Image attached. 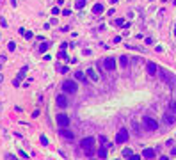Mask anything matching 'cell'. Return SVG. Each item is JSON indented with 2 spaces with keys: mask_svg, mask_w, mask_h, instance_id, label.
<instances>
[{
  "mask_svg": "<svg viewBox=\"0 0 176 160\" xmlns=\"http://www.w3.org/2000/svg\"><path fill=\"white\" fill-rule=\"evenodd\" d=\"M62 93H66V94H75V93H76V82H71V80L62 82Z\"/></svg>",
  "mask_w": 176,
  "mask_h": 160,
  "instance_id": "6da1fadb",
  "label": "cell"
},
{
  "mask_svg": "<svg viewBox=\"0 0 176 160\" xmlns=\"http://www.w3.org/2000/svg\"><path fill=\"white\" fill-rule=\"evenodd\" d=\"M126 141H128V130L126 128H121L119 132L116 133V142L117 144H125Z\"/></svg>",
  "mask_w": 176,
  "mask_h": 160,
  "instance_id": "7a4b0ae2",
  "label": "cell"
},
{
  "mask_svg": "<svg viewBox=\"0 0 176 160\" xmlns=\"http://www.w3.org/2000/svg\"><path fill=\"white\" fill-rule=\"evenodd\" d=\"M142 123H144V128H146V130H151V132H155L156 128H158V123H156L153 117H144Z\"/></svg>",
  "mask_w": 176,
  "mask_h": 160,
  "instance_id": "3957f363",
  "label": "cell"
},
{
  "mask_svg": "<svg viewBox=\"0 0 176 160\" xmlns=\"http://www.w3.org/2000/svg\"><path fill=\"white\" fill-rule=\"evenodd\" d=\"M57 125L61 126V128H68L69 126V117L66 116V114H57Z\"/></svg>",
  "mask_w": 176,
  "mask_h": 160,
  "instance_id": "277c9868",
  "label": "cell"
},
{
  "mask_svg": "<svg viewBox=\"0 0 176 160\" xmlns=\"http://www.w3.org/2000/svg\"><path fill=\"white\" fill-rule=\"evenodd\" d=\"M80 146H82L85 151H87V149H93V146H94V139H93V137H85V139H82Z\"/></svg>",
  "mask_w": 176,
  "mask_h": 160,
  "instance_id": "5b68a950",
  "label": "cell"
},
{
  "mask_svg": "<svg viewBox=\"0 0 176 160\" xmlns=\"http://www.w3.org/2000/svg\"><path fill=\"white\" fill-rule=\"evenodd\" d=\"M162 119H164V123H165V125H169V126H171V125H174V123H176V114H171V112H165Z\"/></svg>",
  "mask_w": 176,
  "mask_h": 160,
  "instance_id": "8992f818",
  "label": "cell"
},
{
  "mask_svg": "<svg viewBox=\"0 0 176 160\" xmlns=\"http://www.w3.org/2000/svg\"><path fill=\"white\" fill-rule=\"evenodd\" d=\"M103 66H105V69L114 71V69H116V59H112V57L105 59V61H103Z\"/></svg>",
  "mask_w": 176,
  "mask_h": 160,
  "instance_id": "52a82bcc",
  "label": "cell"
},
{
  "mask_svg": "<svg viewBox=\"0 0 176 160\" xmlns=\"http://www.w3.org/2000/svg\"><path fill=\"white\" fill-rule=\"evenodd\" d=\"M61 137L62 139H66V141H73V132H69L68 128H61Z\"/></svg>",
  "mask_w": 176,
  "mask_h": 160,
  "instance_id": "ba28073f",
  "label": "cell"
},
{
  "mask_svg": "<svg viewBox=\"0 0 176 160\" xmlns=\"http://www.w3.org/2000/svg\"><path fill=\"white\" fill-rule=\"evenodd\" d=\"M85 75H87V76L93 80V82H98V80H100V76H98V73L94 71V68H89V69L85 71Z\"/></svg>",
  "mask_w": 176,
  "mask_h": 160,
  "instance_id": "9c48e42d",
  "label": "cell"
},
{
  "mask_svg": "<svg viewBox=\"0 0 176 160\" xmlns=\"http://www.w3.org/2000/svg\"><path fill=\"white\" fill-rule=\"evenodd\" d=\"M57 105H59V107H66V105H68V100H66V96L59 94V96H57Z\"/></svg>",
  "mask_w": 176,
  "mask_h": 160,
  "instance_id": "30bf717a",
  "label": "cell"
},
{
  "mask_svg": "<svg viewBox=\"0 0 176 160\" xmlns=\"http://www.w3.org/2000/svg\"><path fill=\"white\" fill-rule=\"evenodd\" d=\"M146 68H148V73L149 75H156V64L155 62H148Z\"/></svg>",
  "mask_w": 176,
  "mask_h": 160,
  "instance_id": "8fae6325",
  "label": "cell"
},
{
  "mask_svg": "<svg viewBox=\"0 0 176 160\" xmlns=\"http://www.w3.org/2000/svg\"><path fill=\"white\" fill-rule=\"evenodd\" d=\"M141 156H142V158H153V156H155V151H153L151 148H148V149H144V151H142V155H141Z\"/></svg>",
  "mask_w": 176,
  "mask_h": 160,
  "instance_id": "7c38bea8",
  "label": "cell"
},
{
  "mask_svg": "<svg viewBox=\"0 0 176 160\" xmlns=\"http://www.w3.org/2000/svg\"><path fill=\"white\" fill-rule=\"evenodd\" d=\"M119 64H121V68H126V66L130 64V59H128L126 55H121V57H119Z\"/></svg>",
  "mask_w": 176,
  "mask_h": 160,
  "instance_id": "4fadbf2b",
  "label": "cell"
},
{
  "mask_svg": "<svg viewBox=\"0 0 176 160\" xmlns=\"http://www.w3.org/2000/svg\"><path fill=\"white\" fill-rule=\"evenodd\" d=\"M103 11H105V7H103L102 4H96V6L93 7V13H94V14H102Z\"/></svg>",
  "mask_w": 176,
  "mask_h": 160,
  "instance_id": "5bb4252c",
  "label": "cell"
},
{
  "mask_svg": "<svg viewBox=\"0 0 176 160\" xmlns=\"http://www.w3.org/2000/svg\"><path fill=\"white\" fill-rule=\"evenodd\" d=\"M84 6H85V0H76V2H75V7L76 9H82Z\"/></svg>",
  "mask_w": 176,
  "mask_h": 160,
  "instance_id": "9a60e30c",
  "label": "cell"
},
{
  "mask_svg": "<svg viewBox=\"0 0 176 160\" xmlns=\"http://www.w3.org/2000/svg\"><path fill=\"white\" fill-rule=\"evenodd\" d=\"M123 156H125V158H132V156H133V153H132V149H128V148H126V149L123 151Z\"/></svg>",
  "mask_w": 176,
  "mask_h": 160,
  "instance_id": "2e32d148",
  "label": "cell"
},
{
  "mask_svg": "<svg viewBox=\"0 0 176 160\" xmlns=\"http://www.w3.org/2000/svg\"><path fill=\"white\" fill-rule=\"evenodd\" d=\"M75 78H78V80H85V75H84L82 71H76V73H75Z\"/></svg>",
  "mask_w": 176,
  "mask_h": 160,
  "instance_id": "e0dca14e",
  "label": "cell"
},
{
  "mask_svg": "<svg viewBox=\"0 0 176 160\" xmlns=\"http://www.w3.org/2000/svg\"><path fill=\"white\" fill-rule=\"evenodd\" d=\"M98 156H100V158H105V156H107V153H105V149H103V148L98 149Z\"/></svg>",
  "mask_w": 176,
  "mask_h": 160,
  "instance_id": "ac0fdd59",
  "label": "cell"
},
{
  "mask_svg": "<svg viewBox=\"0 0 176 160\" xmlns=\"http://www.w3.org/2000/svg\"><path fill=\"white\" fill-rule=\"evenodd\" d=\"M48 46H50L48 43H43L41 46H39V52H46V50H48Z\"/></svg>",
  "mask_w": 176,
  "mask_h": 160,
  "instance_id": "d6986e66",
  "label": "cell"
},
{
  "mask_svg": "<svg viewBox=\"0 0 176 160\" xmlns=\"http://www.w3.org/2000/svg\"><path fill=\"white\" fill-rule=\"evenodd\" d=\"M7 48H9V52H14V50H16V45H14V43L11 41V43L7 45Z\"/></svg>",
  "mask_w": 176,
  "mask_h": 160,
  "instance_id": "ffe728a7",
  "label": "cell"
},
{
  "mask_svg": "<svg viewBox=\"0 0 176 160\" xmlns=\"http://www.w3.org/2000/svg\"><path fill=\"white\" fill-rule=\"evenodd\" d=\"M39 139H41V144H43V146H46V144H48V139H46L45 135H41Z\"/></svg>",
  "mask_w": 176,
  "mask_h": 160,
  "instance_id": "44dd1931",
  "label": "cell"
},
{
  "mask_svg": "<svg viewBox=\"0 0 176 160\" xmlns=\"http://www.w3.org/2000/svg\"><path fill=\"white\" fill-rule=\"evenodd\" d=\"M116 25H117V27H123L125 22H123V20H116Z\"/></svg>",
  "mask_w": 176,
  "mask_h": 160,
  "instance_id": "7402d4cb",
  "label": "cell"
},
{
  "mask_svg": "<svg viewBox=\"0 0 176 160\" xmlns=\"http://www.w3.org/2000/svg\"><path fill=\"white\" fill-rule=\"evenodd\" d=\"M171 110H172V112H174V114H176V100H174V102H172V103H171Z\"/></svg>",
  "mask_w": 176,
  "mask_h": 160,
  "instance_id": "603a6c76",
  "label": "cell"
},
{
  "mask_svg": "<svg viewBox=\"0 0 176 160\" xmlns=\"http://www.w3.org/2000/svg\"><path fill=\"white\" fill-rule=\"evenodd\" d=\"M98 139H100V144H105V142H107V139H105L103 135H102V137H98Z\"/></svg>",
  "mask_w": 176,
  "mask_h": 160,
  "instance_id": "cb8c5ba5",
  "label": "cell"
},
{
  "mask_svg": "<svg viewBox=\"0 0 176 160\" xmlns=\"http://www.w3.org/2000/svg\"><path fill=\"white\" fill-rule=\"evenodd\" d=\"M59 13H61V11H59V7H53L52 9V14H59Z\"/></svg>",
  "mask_w": 176,
  "mask_h": 160,
  "instance_id": "d4e9b609",
  "label": "cell"
},
{
  "mask_svg": "<svg viewBox=\"0 0 176 160\" xmlns=\"http://www.w3.org/2000/svg\"><path fill=\"white\" fill-rule=\"evenodd\" d=\"M0 23H2V27H7V23H6V18H0Z\"/></svg>",
  "mask_w": 176,
  "mask_h": 160,
  "instance_id": "484cf974",
  "label": "cell"
},
{
  "mask_svg": "<svg viewBox=\"0 0 176 160\" xmlns=\"http://www.w3.org/2000/svg\"><path fill=\"white\" fill-rule=\"evenodd\" d=\"M59 71H61V73H66V71H68V68H66V66H62V68H59Z\"/></svg>",
  "mask_w": 176,
  "mask_h": 160,
  "instance_id": "4316f807",
  "label": "cell"
},
{
  "mask_svg": "<svg viewBox=\"0 0 176 160\" xmlns=\"http://www.w3.org/2000/svg\"><path fill=\"white\" fill-rule=\"evenodd\" d=\"M23 36H25V37H27V39H30V37H32V32H25V34H23Z\"/></svg>",
  "mask_w": 176,
  "mask_h": 160,
  "instance_id": "83f0119b",
  "label": "cell"
},
{
  "mask_svg": "<svg viewBox=\"0 0 176 160\" xmlns=\"http://www.w3.org/2000/svg\"><path fill=\"white\" fill-rule=\"evenodd\" d=\"M116 2H117V0H110V4H116Z\"/></svg>",
  "mask_w": 176,
  "mask_h": 160,
  "instance_id": "f1b7e54d",
  "label": "cell"
},
{
  "mask_svg": "<svg viewBox=\"0 0 176 160\" xmlns=\"http://www.w3.org/2000/svg\"><path fill=\"white\" fill-rule=\"evenodd\" d=\"M2 80H4V78H2V75H0V82H2Z\"/></svg>",
  "mask_w": 176,
  "mask_h": 160,
  "instance_id": "f546056e",
  "label": "cell"
},
{
  "mask_svg": "<svg viewBox=\"0 0 176 160\" xmlns=\"http://www.w3.org/2000/svg\"><path fill=\"white\" fill-rule=\"evenodd\" d=\"M174 34H176V27H174Z\"/></svg>",
  "mask_w": 176,
  "mask_h": 160,
  "instance_id": "4dcf8cb0",
  "label": "cell"
}]
</instances>
